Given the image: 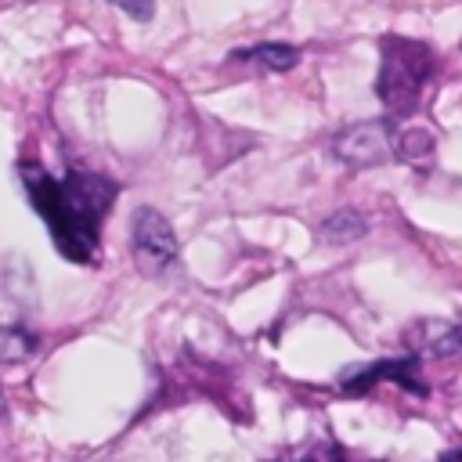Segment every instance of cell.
Listing matches in <instances>:
<instances>
[{
    "instance_id": "3",
    "label": "cell",
    "mask_w": 462,
    "mask_h": 462,
    "mask_svg": "<svg viewBox=\"0 0 462 462\" xmlns=\"http://www.w3.org/2000/svg\"><path fill=\"white\" fill-rule=\"evenodd\" d=\"M130 256L137 263L141 274L155 278L162 274L173 260H177V235H173V224L152 209V206H141L134 213V224H130Z\"/></svg>"
},
{
    "instance_id": "7",
    "label": "cell",
    "mask_w": 462,
    "mask_h": 462,
    "mask_svg": "<svg viewBox=\"0 0 462 462\" xmlns=\"http://www.w3.org/2000/svg\"><path fill=\"white\" fill-rule=\"evenodd\" d=\"M368 231V220L361 209H336L332 217L321 220V238L325 242H336V245H346L354 238H361Z\"/></svg>"
},
{
    "instance_id": "8",
    "label": "cell",
    "mask_w": 462,
    "mask_h": 462,
    "mask_svg": "<svg viewBox=\"0 0 462 462\" xmlns=\"http://www.w3.org/2000/svg\"><path fill=\"white\" fill-rule=\"evenodd\" d=\"M238 58H253L271 72H289L300 65V51L292 43H256L249 51H238Z\"/></svg>"
},
{
    "instance_id": "2",
    "label": "cell",
    "mask_w": 462,
    "mask_h": 462,
    "mask_svg": "<svg viewBox=\"0 0 462 462\" xmlns=\"http://www.w3.org/2000/svg\"><path fill=\"white\" fill-rule=\"evenodd\" d=\"M433 72H437V58L426 43L408 40V36H383L375 94L393 119H408L419 108L422 90L430 87Z\"/></svg>"
},
{
    "instance_id": "6",
    "label": "cell",
    "mask_w": 462,
    "mask_h": 462,
    "mask_svg": "<svg viewBox=\"0 0 462 462\" xmlns=\"http://www.w3.org/2000/svg\"><path fill=\"white\" fill-rule=\"evenodd\" d=\"M415 368H419V357H401V361H372V365H365V368H357V372H346L343 375V390L346 393H368L379 379H393L397 386H404V390H411V393H426V383H419L415 379Z\"/></svg>"
},
{
    "instance_id": "9",
    "label": "cell",
    "mask_w": 462,
    "mask_h": 462,
    "mask_svg": "<svg viewBox=\"0 0 462 462\" xmlns=\"http://www.w3.org/2000/svg\"><path fill=\"white\" fill-rule=\"evenodd\" d=\"M36 350V336L18 325H0V365H18Z\"/></svg>"
},
{
    "instance_id": "5",
    "label": "cell",
    "mask_w": 462,
    "mask_h": 462,
    "mask_svg": "<svg viewBox=\"0 0 462 462\" xmlns=\"http://www.w3.org/2000/svg\"><path fill=\"white\" fill-rule=\"evenodd\" d=\"M404 346L411 357H462V321L422 318L404 332Z\"/></svg>"
},
{
    "instance_id": "13",
    "label": "cell",
    "mask_w": 462,
    "mask_h": 462,
    "mask_svg": "<svg viewBox=\"0 0 462 462\" xmlns=\"http://www.w3.org/2000/svg\"><path fill=\"white\" fill-rule=\"evenodd\" d=\"M440 462H462V448H451V451H444V455H440Z\"/></svg>"
},
{
    "instance_id": "11",
    "label": "cell",
    "mask_w": 462,
    "mask_h": 462,
    "mask_svg": "<svg viewBox=\"0 0 462 462\" xmlns=\"http://www.w3.org/2000/svg\"><path fill=\"white\" fill-rule=\"evenodd\" d=\"M296 462H361V458H354L350 451H343V448H336V444H325V448L303 451Z\"/></svg>"
},
{
    "instance_id": "14",
    "label": "cell",
    "mask_w": 462,
    "mask_h": 462,
    "mask_svg": "<svg viewBox=\"0 0 462 462\" xmlns=\"http://www.w3.org/2000/svg\"><path fill=\"white\" fill-rule=\"evenodd\" d=\"M4 415H7V401H4V390H0V422H4Z\"/></svg>"
},
{
    "instance_id": "12",
    "label": "cell",
    "mask_w": 462,
    "mask_h": 462,
    "mask_svg": "<svg viewBox=\"0 0 462 462\" xmlns=\"http://www.w3.org/2000/svg\"><path fill=\"white\" fill-rule=\"evenodd\" d=\"M116 7H123L130 18H137V22H148L152 18V11H155V0H112Z\"/></svg>"
},
{
    "instance_id": "4",
    "label": "cell",
    "mask_w": 462,
    "mask_h": 462,
    "mask_svg": "<svg viewBox=\"0 0 462 462\" xmlns=\"http://www.w3.org/2000/svg\"><path fill=\"white\" fill-rule=\"evenodd\" d=\"M397 119H368V123H354L336 137V155L346 166H383L390 159H397Z\"/></svg>"
},
{
    "instance_id": "10",
    "label": "cell",
    "mask_w": 462,
    "mask_h": 462,
    "mask_svg": "<svg viewBox=\"0 0 462 462\" xmlns=\"http://www.w3.org/2000/svg\"><path fill=\"white\" fill-rule=\"evenodd\" d=\"M433 152V134L426 126H411L397 134V159L401 162H422Z\"/></svg>"
},
{
    "instance_id": "1",
    "label": "cell",
    "mask_w": 462,
    "mask_h": 462,
    "mask_svg": "<svg viewBox=\"0 0 462 462\" xmlns=\"http://www.w3.org/2000/svg\"><path fill=\"white\" fill-rule=\"evenodd\" d=\"M22 180L58 253L72 263H90L101 245V220L119 191L116 180L90 170H65V177H51L36 162L22 166Z\"/></svg>"
}]
</instances>
